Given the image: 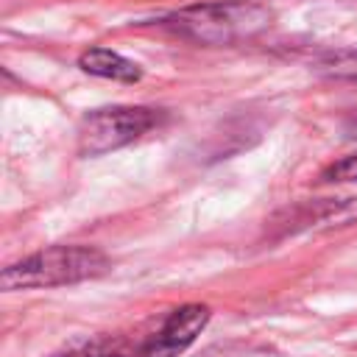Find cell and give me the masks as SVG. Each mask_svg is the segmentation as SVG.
Instances as JSON below:
<instances>
[{"instance_id":"obj_7","label":"cell","mask_w":357,"mask_h":357,"mask_svg":"<svg viewBox=\"0 0 357 357\" xmlns=\"http://www.w3.org/2000/svg\"><path fill=\"white\" fill-rule=\"evenodd\" d=\"M324 73L332 78H343V81H357V50H340L332 53L321 61Z\"/></svg>"},{"instance_id":"obj_4","label":"cell","mask_w":357,"mask_h":357,"mask_svg":"<svg viewBox=\"0 0 357 357\" xmlns=\"http://www.w3.org/2000/svg\"><path fill=\"white\" fill-rule=\"evenodd\" d=\"M209 324L206 304H181L139 349V357H178Z\"/></svg>"},{"instance_id":"obj_1","label":"cell","mask_w":357,"mask_h":357,"mask_svg":"<svg viewBox=\"0 0 357 357\" xmlns=\"http://www.w3.org/2000/svg\"><path fill=\"white\" fill-rule=\"evenodd\" d=\"M271 22L273 11L257 0L192 3L159 20L162 28L195 45H234L262 33Z\"/></svg>"},{"instance_id":"obj_6","label":"cell","mask_w":357,"mask_h":357,"mask_svg":"<svg viewBox=\"0 0 357 357\" xmlns=\"http://www.w3.org/2000/svg\"><path fill=\"white\" fill-rule=\"evenodd\" d=\"M78 67L89 75L98 78H109V81H123V84H134L142 78V67L131 59H126L117 50L109 47H89L78 56Z\"/></svg>"},{"instance_id":"obj_8","label":"cell","mask_w":357,"mask_h":357,"mask_svg":"<svg viewBox=\"0 0 357 357\" xmlns=\"http://www.w3.org/2000/svg\"><path fill=\"white\" fill-rule=\"evenodd\" d=\"M59 357H123V349L112 337H98V340H89V343L73 346Z\"/></svg>"},{"instance_id":"obj_9","label":"cell","mask_w":357,"mask_h":357,"mask_svg":"<svg viewBox=\"0 0 357 357\" xmlns=\"http://www.w3.org/2000/svg\"><path fill=\"white\" fill-rule=\"evenodd\" d=\"M321 181H357V153L332 162L321 173Z\"/></svg>"},{"instance_id":"obj_3","label":"cell","mask_w":357,"mask_h":357,"mask_svg":"<svg viewBox=\"0 0 357 357\" xmlns=\"http://www.w3.org/2000/svg\"><path fill=\"white\" fill-rule=\"evenodd\" d=\"M162 112L151 106H106L84 114L78 126V153L81 156H103L134 139L145 137L151 128L162 123Z\"/></svg>"},{"instance_id":"obj_5","label":"cell","mask_w":357,"mask_h":357,"mask_svg":"<svg viewBox=\"0 0 357 357\" xmlns=\"http://www.w3.org/2000/svg\"><path fill=\"white\" fill-rule=\"evenodd\" d=\"M284 231H301V229H310V226H318V223H326V226H337V223H349L357 218V198H321V201H307V204H298L293 209L284 212Z\"/></svg>"},{"instance_id":"obj_2","label":"cell","mask_w":357,"mask_h":357,"mask_svg":"<svg viewBox=\"0 0 357 357\" xmlns=\"http://www.w3.org/2000/svg\"><path fill=\"white\" fill-rule=\"evenodd\" d=\"M109 271V257L92 245H50L20 262H11L0 273L3 290L61 287L86 279H98Z\"/></svg>"}]
</instances>
